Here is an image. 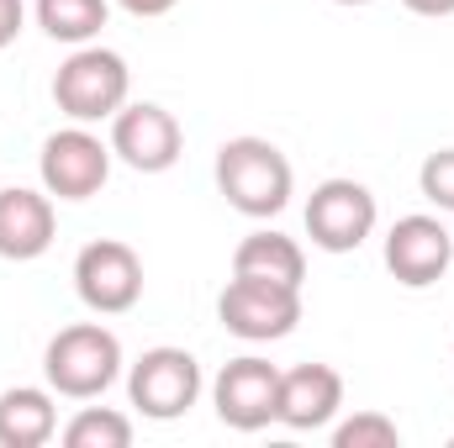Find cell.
Masks as SVG:
<instances>
[{"label":"cell","instance_id":"1","mask_svg":"<svg viewBox=\"0 0 454 448\" xmlns=\"http://www.w3.org/2000/svg\"><path fill=\"white\" fill-rule=\"evenodd\" d=\"M217 190L227 196L232 212L270 222L291 206L296 174H291V158L270 137H227L217 148Z\"/></svg>","mask_w":454,"mask_h":448},{"label":"cell","instance_id":"2","mask_svg":"<svg viewBox=\"0 0 454 448\" xmlns=\"http://www.w3.org/2000/svg\"><path fill=\"white\" fill-rule=\"evenodd\" d=\"M43 375H48L53 396L96 401V396L112 390L116 375H121V343L101 322H74V328L53 333L48 353H43Z\"/></svg>","mask_w":454,"mask_h":448},{"label":"cell","instance_id":"3","mask_svg":"<svg viewBox=\"0 0 454 448\" xmlns=\"http://www.w3.org/2000/svg\"><path fill=\"white\" fill-rule=\"evenodd\" d=\"M127 96H132V69H127V58L112 53V48H96V42L74 48V53L59 64V74H53V106L69 116V121H80V127L112 121V116L127 106Z\"/></svg>","mask_w":454,"mask_h":448},{"label":"cell","instance_id":"4","mask_svg":"<svg viewBox=\"0 0 454 448\" xmlns=\"http://www.w3.org/2000/svg\"><path fill=\"white\" fill-rule=\"evenodd\" d=\"M127 401L148 417V422H175L201 401V364L185 348H148L132 369H127Z\"/></svg>","mask_w":454,"mask_h":448},{"label":"cell","instance_id":"5","mask_svg":"<svg viewBox=\"0 0 454 448\" xmlns=\"http://www.w3.org/2000/svg\"><path fill=\"white\" fill-rule=\"evenodd\" d=\"M217 317L232 337L243 343H275L291 337L301 322V290L296 285H275V280H248L232 274L227 290L217 296Z\"/></svg>","mask_w":454,"mask_h":448},{"label":"cell","instance_id":"6","mask_svg":"<svg viewBox=\"0 0 454 448\" xmlns=\"http://www.w3.org/2000/svg\"><path fill=\"white\" fill-rule=\"evenodd\" d=\"M112 143H101L90 127H64L43 143L37 153V174H43V190L59 196V201H90L101 196V185L112 180Z\"/></svg>","mask_w":454,"mask_h":448},{"label":"cell","instance_id":"7","mask_svg":"<svg viewBox=\"0 0 454 448\" xmlns=\"http://www.w3.org/2000/svg\"><path fill=\"white\" fill-rule=\"evenodd\" d=\"M74 290L96 317H121L143 301V259L137 248L116 243V237H96L80 248L74 259Z\"/></svg>","mask_w":454,"mask_h":448},{"label":"cell","instance_id":"8","mask_svg":"<svg viewBox=\"0 0 454 448\" xmlns=\"http://www.w3.org/2000/svg\"><path fill=\"white\" fill-rule=\"evenodd\" d=\"M212 406L232 433H259L280 412V369L259 353L227 359L223 375L212 380Z\"/></svg>","mask_w":454,"mask_h":448},{"label":"cell","instance_id":"9","mask_svg":"<svg viewBox=\"0 0 454 448\" xmlns=\"http://www.w3.org/2000/svg\"><path fill=\"white\" fill-rule=\"evenodd\" d=\"M380 222V206L375 196L359 185V180H323L307 201V237L323 248V253H354Z\"/></svg>","mask_w":454,"mask_h":448},{"label":"cell","instance_id":"10","mask_svg":"<svg viewBox=\"0 0 454 448\" xmlns=\"http://www.w3.org/2000/svg\"><path fill=\"white\" fill-rule=\"evenodd\" d=\"M180 148H185V132L175 112H164L159 101H127L112 116V153L137 169V174H164L180 164Z\"/></svg>","mask_w":454,"mask_h":448},{"label":"cell","instance_id":"11","mask_svg":"<svg viewBox=\"0 0 454 448\" xmlns=\"http://www.w3.org/2000/svg\"><path fill=\"white\" fill-rule=\"evenodd\" d=\"M450 264H454V237L439 217L412 212V217L391 222V232H386V269H391L396 285L428 290V285H439L450 274Z\"/></svg>","mask_w":454,"mask_h":448},{"label":"cell","instance_id":"12","mask_svg":"<svg viewBox=\"0 0 454 448\" xmlns=\"http://www.w3.org/2000/svg\"><path fill=\"white\" fill-rule=\"evenodd\" d=\"M343 406V375L333 364H296L280 369V412L275 422H286L291 433H317L339 417Z\"/></svg>","mask_w":454,"mask_h":448},{"label":"cell","instance_id":"13","mask_svg":"<svg viewBox=\"0 0 454 448\" xmlns=\"http://www.w3.org/2000/svg\"><path fill=\"white\" fill-rule=\"evenodd\" d=\"M53 232H59V217L48 190H21V185L0 190V259L32 264L53 248Z\"/></svg>","mask_w":454,"mask_h":448},{"label":"cell","instance_id":"14","mask_svg":"<svg viewBox=\"0 0 454 448\" xmlns=\"http://www.w3.org/2000/svg\"><path fill=\"white\" fill-rule=\"evenodd\" d=\"M232 274H248V280H275V285H296L307 280V253L296 237L275 232V227H259L248 232L238 248H232Z\"/></svg>","mask_w":454,"mask_h":448},{"label":"cell","instance_id":"15","mask_svg":"<svg viewBox=\"0 0 454 448\" xmlns=\"http://www.w3.org/2000/svg\"><path fill=\"white\" fill-rule=\"evenodd\" d=\"M59 433L53 390L43 385H11L0 396V448H43Z\"/></svg>","mask_w":454,"mask_h":448},{"label":"cell","instance_id":"16","mask_svg":"<svg viewBox=\"0 0 454 448\" xmlns=\"http://www.w3.org/2000/svg\"><path fill=\"white\" fill-rule=\"evenodd\" d=\"M112 5L106 0H37V27L53 37V42H69V48H85L101 37Z\"/></svg>","mask_w":454,"mask_h":448},{"label":"cell","instance_id":"17","mask_svg":"<svg viewBox=\"0 0 454 448\" xmlns=\"http://www.w3.org/2000/svg\"><path fill=\"white\" fill-rule=\"evenodd\" d=\"M64 444L69 448H127L132 444V422L121 412H112V406H85L64 428Z\"/></svg>","mask_w":454,"mask_h":448},{"label":"cell","instance_id":"18","mask_svg":"<svg viewBox=\"0 0 454 448\" xmlns=\"http://www.w3.org/2000/svg\"><path fill=\"white\" fill-rule=\"evenodd\" d=\"M402 433L386 412H354L348 422L333 428V448H396Z\"/></svg>","mask_w":454,"mask_h":448},{"label":"cell","instance_id":"19","mask_svg":"<svg viewBox=\"0 0 454 448\" xmlns=\"http://www.w3.org/2000/svg\"><path fill=\"white\" fill-rule=\"evenodd\" d=\"M418 190L439 206V212H454V148H439L423 158L418 169Z\"/></svg>","mask_w":454,"mask_h":448},{"label":"cell","instance_id":"20","mask_svg":"<svg viewBox=\"0 0 454 448\" xmlns=\"http://www.w3.org/2000/svg\"><path fill=\"white\" fill-rule=\"evenodd\" d=\"M21 21H27V5L21 0H0V48H11L21 37Z\"/></svg>","mask_w":454,"mask_h":448},{"label":"cell","instance_id":"21","mask_svg":"<svg viewBox=\"0 0 454 448\" xmlns=\"http://www.w3.org/2000/svg\"><path fill=\"white\" fill-rule=\"evenodd\" d=\"M116 5H121L127 16H169L180 0H116Z\"/></svg>","mask_w":454,"mask_h":448},{"label":"cell","instance_id":"22","mask_svg":"<svg viewBox=\"0 0 454 448\" xmlns=\"http://www.w3.org/2000/svg\"><path fill=\"white\" fill-rule=\"evenodd\" d=\"M412 16H454V0H402Z\"/></svg>","mask_w":454,"mask_h":448},{"label":"cell","instance_id":"23","mask_svg":"<svg viewBox=\"0 0 454 448\" xmlns=\"http://www.w3.org/2000/svg\"><path fill=\"white\" fill-rule=\"evenodd\" d=\"M333 5H370V0H333Z\"/></svg>","mask_w":454,"mask_h":448}]
</instances>
